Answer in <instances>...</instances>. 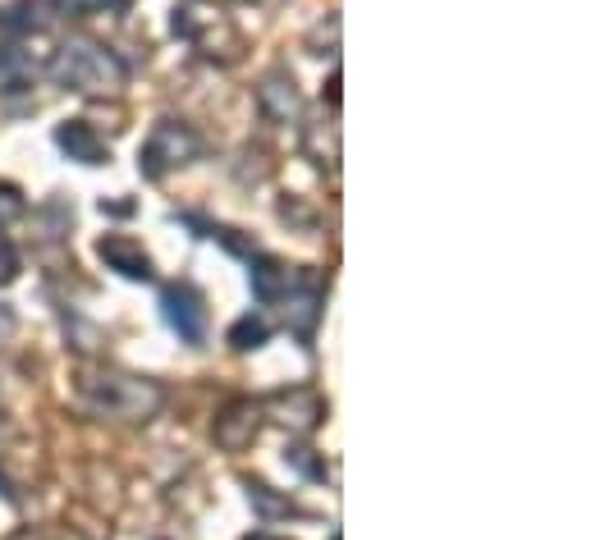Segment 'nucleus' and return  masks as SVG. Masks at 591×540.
Returning <instances> with one entry per match:
<instances>
[{
  "instance_id": "f257e3e1",
  "label": "nucleus",
  "mask_w": 591,
  "mask_h": 540,
  "mask_svg": "<svg viewBox=\"0 0 591 540\" xmlns=\"http://www.w3.org/2000/svg\"><path fill=\"white\" fill-rule=\"evenodd\" d=\"M79 399L96 417L147 422L161 407V384H151L147 376H124V371H88L79 380Z\"/></svg>"
},
{
  "instance_id": "f03ea898",
  "label": "nucleus",
  "mask_w": 591,
  "mask_h": 540,
  "mask_svg": "<svg viewBox=\"0 0 591 540\" xmlns=\"http://www.w3.org/2000/svg\"><path fill=\"white\" fill-rule=\"evenodd\" d=\"M50 79L69 92H101L124 79V65L96 42H65L50 60Z\"/></svg>"
},
{
  "instance_id": "7ed1b4c3",
  "label": "nucleus",
  "mask_w": 591,
  "mask_h": 540,
  "mask_svg": "<svg viewBox=\"0 0 591 540\" xmlns=\"http://www.w3.org/2000/svg\"><path fill=\"white\" fill-rule=\"evenodd\" d=\"M197 151H202V138L193 134L189 124H179V119H161V124L147 134L143 151H138V170H143L147 179H166L170 170L189 165V161L197 157Z\"/></svg>"
},
{
  "instance_id": "20e7f679",
  "label": "nucleus",
  "mask_w": 591,
  "mask_h": 540,
  "mask_svg": "<svg viewBox=\"0 0 591 540\" xmlns=\"http://www.w3.org/2000/svg\"><path fill=\"white\" fill-rule=\"evenodd\" d=\"M161 317L184 344H207V298L193 285H166L161 294Z\"/></svg>"
},
{
  "instance_id": "39448f33",
  "label": "nucleus",
  "mask_w": 591,
  "mask_h": 540,
  "mask_svg": "<svg viewBox=\"0 0 591 540\" xmlns=\"http://www.w3.org/2000/svg\"><path fill=\"white\" fill-rule=\"evenodd\" d=\"M248 279H252L257 302H285V298L298 289L303 271L275 262V256H248Z\"/></svg>"
},
{
  "instance_id": "423d86ee",
  "label": "nucleus",
  "mask_w": 591,
  "mask_h": 540,
  "mask_svg": "<svg viewBox=\"0 0 591 540\" xmlns=\"http://www.w3.org/2000/svg\"><path fill=\"white\" fill-rule=\"evenodd\" d=\"M56 142H60L65 157L79 161V165H106V161H111L106 138H101L88 119H65V124L56 128Z\"/></svg>"
},
{
  "instance_id": "0eeeda50",
  "label": "nucleus",
  "mask_w": 591,
  "mask_h": 540,
  "mask_svg": "<svg viewBox=\"0 0 591 540\" xmlns=\"http://www.w3.org/2000/svg\"><path fill=\"white\" fill-rule=\"evenodd\" d=\"M96 256L106 262V271H115V275H124V279H151V256L143 252L138 239H128V234L96 239Z\"/></svg>"
},
{
  "instance_id": "6e6552de",
  "label": "nucleus",
  "mask_w": 591,
  "mask_h": 540,
  "mask_svg": "<svg viewBox=\"0 0 591 540\" xmlns=\"http://www.w3.org/2000/svg\"><path fill=\"white\" fill-rule=\"evenodd\" d=\"M257 101H262L266 119H275V124L298 119V88H294V73H289V69H271V73H262V83H257Z\"/></svg>"
},
{
  "instance_id": "1a4fd4ad",
  "label": "nucleus",
  "mask_w": 591,
  "mask_h": 540,
  "mask_svg": "<svg viewBox=\"0 0 591 540\" xmlns=\"http://www.w3.org/2000/svg\"><path fill=\"white\" fill-rule=\"evenodd\" d=\"M257 417H262V407H257L252 399H235V403H229L225 413L216 417V426H212L216 445H220V449H243V445H252Z\"/></svg>"
},
{
  "instance_id": "9d476101",
  "label": "nucleus",
  "mask_w": 591,
  "mask_h": 540,
  "mask_svg": "<svg viewBox=\"0 0 591 540\" xmlns=\"http://www.w3.org/2000/svg\"><path fill=\"white\" fill-rule=\"evenodd\" d=\"M317 317H321V279L317 275H303L298 289L285 298V321L298 340H312L317 330Z\"/></svg>"
},
{
  "instance_id": "9b49d317",
  "label": "nucleus",
  "mask_w": 591,
  "mask_h": 540,
  "mask_svg": "<svg viewBox=\"0 0 591 540\" xmlns=\"http://www.w3.org/2000/svg\"><path fill=\"white\" fill-rule=\"evenodd\" d=\"M280 413V422L285 426H294V430H312V426H321V417H326V403L312 394V390H280L275 399H271Z\"/></svg>"
},
{
  "instance_id": "f8f14e48",
  "label": "nucleus",
  "mask_w": 591,
  "mask_h": 540,
  "mask_svg": "<svg viewBox=\"0 0 591 540\" xmlns=\"http://www.w3.org/2000/svg\"><path fill=\"white\" fill-rule=\"evenodd\" d=\"M243 491H248V504L262 513L266 522H280V518H303V508L294 504V499H285V495H275L266 481H252V476H243Z\"/></svg>"
},
{
  "instance_id": "ddd939ff",
  "label": "nucleus",
  "mask_w": 591,
  "mask_h": 540,
  "mask_svg": "<svg viewBox=\"0 0 591 540\" xmlns=\"http://www.w3.org/2000/svg\"><path fill=\"white\" fill-rule=\"evenodd\" d=\"M271 340V325H266V317H239L235 325H229V344H235L239 353H252V348H262Z\"/></svg>"
},
{
  "instance_id": "4468645a",
  "label": "nucleus",
  "mask_w": 591,
  "mask_h": 540,
  "mask_svg": "<svg viewBox=\"0 0 591 540\" xmlns=\"http://www.w3.org/2000/svg\"><path fill=\"white\" fill-rule=\"evenodd\" d=\"M33 79V60L23 50H0V92H19Z\"/></svg>"
},
{
  "instance_id": "2eb2a0df",
  "label": "nucleus",
  "mask_w": 591,
  "mask_h": 540,
  "mask_svg": "<svg viewBox=\"0 0 591 540\" xmlns=\"http://www.w3.org/2000/svg\"><path fill=\"white\" fill-rule=\"evenodd\" d=\"M285 462L298 472V476H307V481H326V462L321 458H312V449L307 445H294V449H285Z\"/></svg>"
},
{
  "instance_id": "dca6fc26",
  "label": "nucleus",
  "mask_w": 591,
  "mask_h": 540,
  "mask_svg": "<svg viewBox=\"0 0 591 540\" xmlns=\"http://www.w3.org/2000/svg\"><path fill=\"white\" fill-rule=\"evenodd\" d=\"M23 211H29V202H23V193H19L14 184H5V179H0V225H14Z\"/></svg>"
},
{
  "instance_id": "f3484780",
  "label": "nucleus",
  "mask_w": 591,
  "mask_h": 540,
  "mask_svg": "<svg viewBox=\"0 0 591 540\" xmlns=\"http://www.w3.org/2000/svg\"><path fill=\"white\" fill-rule=\"evenodd\" d=\"M50 5H56V14H65V19H92L101 10V0H50Z\"/></svg>"
},
{
  "instance_id": "a211bd4d",
  "label": "nucleus",
  "mask_w": 591,
  "mask_h": 540,
  "mask_svg": "<svg viewBox=\"0 0 591 540\" xmlns=\"http://www.w3.org/2000/svg\"><path fill=\"white\" fill-rule=\"evenodd\" d=\"M10 279H19V252L0 239V285H10Z\"/></svg>"
},
{
  "instance_id": "6ab92c4d",
  "label": "nucleus",
  "mask_w": 591,
  "mask_h": 540,
  "mask_svg": "<svg viewBox=\"0 0 591 540\" xmlns=\"http://www.w3.org/2000/svg\"><path fill=\"white\" fill-rule=\"evenodd\" d=\"M101 211H106V216H128V211H134V202H106V197H101Z\"/></svg>"
},
{
  "instance_id": "aec40b11",
  "label": "nucleus",
  "mask_w": 591,
  "mask_h": 540,
  "mask_svg": "<svg viewBox=\"0 0 591 540\" xmlns=\"http://www.w3.org/2000/svg\"><path fill=\"white\" fill-rule=\"evenodd\" d=\"M10 330H14V312H10L5 302H0V334H10Z\"/></svg>"
},
{
  "instance_id": "412c9836",
  "label": "nucleus",
  "mask_w": 591,
  "mask_h": 540,
  "mask_svg": "<svg viewBox=\"0 0 591 540\" xmlns=\"http://www.w3.org/2000/svg\"><path fill=\"white\" fill-rule=\"evenodd\" d=\"M106 10H128V0H101Z\"/></svg>"
},
{
  "instance_id": "4be33fe9",
  "label": "nucleus",
  "mask_w": 591,
  "mask_h": 540,
  "mask_svg": "<svg viewBox=\"0 0 591 540\" xmlns=\"http://www.w3.org/2000/svg\"><path fill=\"white\" fill-rule=\"evenodd\" d=\"M330 540H344V536H330Z\"/></svg>"
}]
</instances>
